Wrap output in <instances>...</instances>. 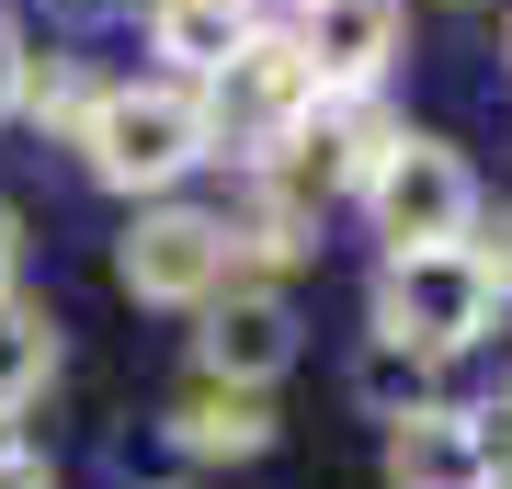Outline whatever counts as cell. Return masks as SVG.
I'll list each match as a JSON object with an SVG mask.
<instances>
[{
    "instance_id": "cell-11",
    "label": "cell",
    "mask_w": 512,
    "mask_h": 489,
    "mask_svg": "<svg viewBox=\"0 0 512 489\" xmlns=\"http://www.w3.org/2000/svg\"><path fill=\"white\" fill-rule=\"evenodd\" d=\"M46 387H57V319L35 308V296H12V285H0V421H12V410H35Z\"/></svg>"
},
{
    "instance_id": "cell-17",
    "label": "cell",
    "mask_w": 512,
    "mask_h": 489,
    "mask_svg": "<svg viewBox=\"0 0 512 489\" xmlns=\"http://www.w3.org/2000/svg\"><path fill=\"white\" fill-rule=\"evenodd\" d=\"M467 251H478V262H490V285L512 296V217H501V239H467Z\"/></svg>"
},
{
    "instance_id": "cell-1",
    "label": "cell",
    "mask_w": 512,
    "mask_h": 489,
    "mask_svg": "<svg viewBox=\"0 0 512 489\" xmlns=\"http://www.w3.org/2000/svg\"><path fill=\"white\" fill-rule=\"evenodd\" d=\"M80 171L103 182V194H126V205H148V194H183V182L217 160V114H205V91L194 80H103V103L80 114Z\"/></svg>"
},
{
    "instance_id": "cell-9",
    "label": "cell",
    "mask_w": 512,
    "mask_h": 489,
    "mask_svg": "<svg viewBox=\"0 0 512 489\" xmlns=\"http://www.w3.org/2000/svg\"><path fill=\"white\" fill-rule=\"evenodd\" d=\"M160 433L183 444V455H228V467H239V455H262V444H274V410H262V387L194 376L183 399H171V421H160Z\"/></svg>"
},
{
    "instance_id": "cell-8",
    "label": "cell",
    "mask_w": 512,
    "mask_h": 489,
    "mask_svg": "<svg viewBox=\"0 0 512 489\" xmlns=\"http://www.w3.org/2000/svg\"><path fill=\"white\" fill-rule=\"evenodd\" d=\"M387 489H490V433L478 410H410L387 421Z\"/></svg>"
},
{
    "instance_id": "cell-3",
    "label": "cell",
    "mask_w": 512,
    "mask_h": 489,
    "mask_svg": "<svg viewBox=\"0 0 512 489\" xmlns=\"http://www.w3.org/2000/svg\"><path fill=\"white\" fill-rule=\"evenodd\" d=\"M365 217H376L387 251H444V239H478V171H467V148L399 126V137H387V160L365 171Z\"/></svg>"
},
{
    "instance_id": "cell-4",
    "label": "cell",
    "mask_w": 512,
    "mask_h": 489,
    "mask_svg": "<svg viewBox=\"0 0 512 489\" xmlns=\"http://www.w3.org/2000/svg\"><path fill=\"white\" fill-rule=\"evenodd\" d=\"M228 217L217 205H183V194H148L126 239H114V285L137 296V308H205V296L228 285Z\"/></svg>"
},
{
    "instance_id": "cell-2",
    "label": "cell",
    "mask_w": 512,
    "mask_h": 489,
    "mask_svg": "<svg viewBox=\"0 0 512 489\" xmlns=\"http://www.w3.org/2000/svg\"><path fill=\"white\" fill-rule=\"evenodd\" d=\"M376 330L387 342H410V353H478L501 330V285H490V262L467 251V239H444V251H387L376 273Z\"/></svg>"
},
{
    "instance_id": "cell-14",
    "label": "cell",
    "mask_w": 512,
    "mask_h": 489,
    "mask_svg": "<svg viewBox=\"0 0 512 489\" xmlns=\"http://www.w3.org/2000/svg\"><path fill=\"white\" fill-rule=\"evenodd\" d=\"M23 69H35V46H23V23H12V12H0V114H12V103H23Z\"/></svg>"
},
{
    "instance_id": "cell-7",
    "label": "cell",
    "mask_w": 512,
    "mask_h": 489,
    "mask_svg": "<svg viewBox=\"0 0 512 489\" xmlns=\"http://www.w3.org/2000/svg\"><path fill=\"white\" fill-rule=\"evenodd\" d=\"M296 57L319 69V91H376L399 57V0H296Z\"/></svg>"
},
{
    "instance_id": "cell-13",
    "label": "cell",
    "mask_w": 512,
    "mask_h": 489,
    "mask_svg": "<svg viewBox=\"0 0 512 489\" xmlns=\"http://www.w3.org/2000/svg\"><path fill=\"white\" fill-rule=\"evenodd\" d=\"M92 103H103V80H92V69H69V57H35L12 114H35V126H57V137H80V114H92Z\"/></svg>"
},
{
    "instance_id": "cell-12",
    "label": "cell",
    "mask_w": 512,
    "mask_h": 489,
    "mask_svg": "<svg viewBox=\"0 0 512 489\" xmlns=\"http://www.w3.org/2000/svg\"><path fill=\"white\" fill-rule=\"evenodd\" d=\"M353 399H365L376 421H410V410H433V353H410V342H376L353 353Z\"/></svg>"
},
{
    "instance_id": "cell-5",
    "label": "cell",
    "mask_w": 512,
    "mask_h": 489,
    "mask_svg": "<svg viewBox=\"0 0 512 489\" xmlns=\"http://www.w3.org/2000/svg\"><path fill=\"white\" fill-rule=\"evenodd\" d=\"M308 103H319V69L296 57V35H262V23L239 35V57H228V69L205 80V114H217V148L239 137V160H251V148H285Z\"/></svg>"
},
{
    "instance_id": "cell-16",
    "label": "cell",
    "mask_w": 512,
    "mask_h": 489,
    "mask_svg": "<svg viewBox=\"0 0 512 489\" xmlns=\"http://www.w3.org/2000/svg\"><path fill=\"white\" fill-rule=\"evenodd\" d=\"M57 23H80V35H92V23H114V12H137V0H46Z\"/></svg>"
},
{
    "instance_id": "cell-19",
    "label": "cell",
    "mask_w": 512,
    "mask_h": 489,
    "mask_svg": "<svg viewBox=\"0 0 512 489\" xmlns=\"http://www.w3.org/2000/svg\"><path fill=\"white\" fill-rule=\"evenodd\" d=\"M0 444H12V421H0Z\"/></svg>"
},
{
    "instance_id": "cell-6",
    "label": "cell",
    "mask_w": 512,
    "mask_h": 489,
    "mask_svg": "<svg viewBox=\"0 0 512 489\" xmlns=\"http://www.w3.org/2000/svg\"><path fill=\"white\" fill-rule=\"evenodd\" d=\"M194 319H205V330H194V364L228 376V387H274L285 364H296V308H285L274 273H228Z\"/></svg>"
},
{
    "instance_id": "cell-18",
    "label": "cell",
    "mask_w": 512,
    "mask_h": 489,
    "mask_svg": "<svg viewBox=\"0 0 512 489\" xmlns=\"http://www.w3.org/2000/svg\"><path fill=\"white\" fill-rule=\"evenodd\" d=\"M12 273H23V217L0 205V285H12Z\"/></svg>"
},
{
    "instance_id": "cell-15",
    "label": "cell",
    "mask_w": 512,
    "mask_h": 489,
    "mask_svg": "<svg viewBox=\"0 0 512 489\" xmlns=\"http://www.w3.org/2000/svg\"><path fill=\"white\" fill-rule=\"evenodd\" d=\"M0 489H57L46 455H23V444H0Z\"/></svg>"
},
{
    "instance_id": "cell-10",
    "label": "cell",
    "mask_w": 512,
    "mask_h": 489,
    "mask_svg": "<svg viewBox=\"0 0 512 489\" xmlns=\"http://www.w3.org/2000/svg\"><path fill=\"white\" fill-rule=\"evenodd\" d=\"M239 35H251V0H148V46H160L171 80H194V91L239 57Z\"/></svg>"
}]
</instances>
